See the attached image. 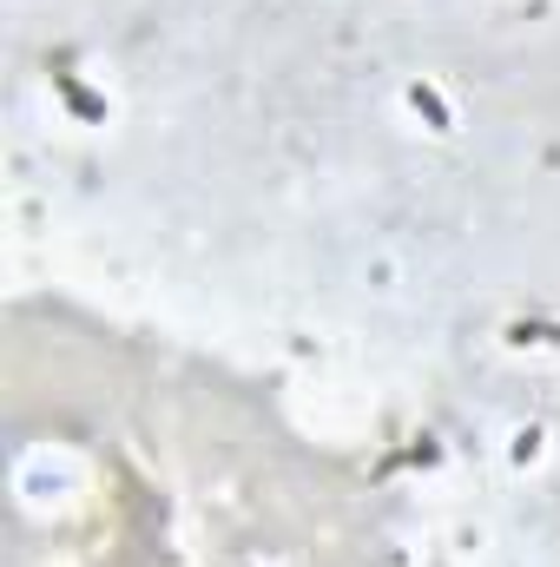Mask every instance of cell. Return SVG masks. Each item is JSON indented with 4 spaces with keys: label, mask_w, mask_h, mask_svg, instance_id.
I'll return each mask as SVG.
<instances>
[{
    "label": "cell",
    "mask_w": 560,
    "mask_h": 567,
    "mask_svg": "<svg viewBox=\"0 0 560 567\" xmlns=\"http://www.w3.org/2000/svg\"><path fill=\"white\" fill-rule=\"evenodd\" d=\"M80 488H86V462H80L73 449H60V442H33V449L13 462V495H20L33 515L66 508Z\"/></svg>",
    "instance_id": "cell-1"
}]
</instances>
